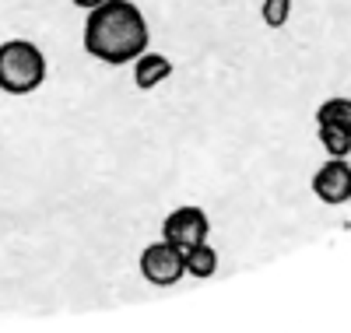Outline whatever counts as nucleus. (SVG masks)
Segmentation results:
<instances>
[{
    "mask_svg": "<svg viewBox=\"0 0 351 333\" xmlns=\"http://www.w3.org/2000/svg\"><path fill=\"white\" fill-rule=\"evenodd\" d=\"M148 21L130 0H106L84 18V53L102 60V64H134L148 49Z\"/></svg>",
    "mask_w": 351,
    "mask_h": 333,
    "instance_id": "nucleus-1",
    "label": "nucleus"
},
{
    "mask_svg": "<svg viewBox=\"0 0 351 333\" xmlns=\"http://www.w3.org/2000/svg\"><path fill=\"white\" fill-rule=\"evenodd\" d=\"M46 81V56L28 39L0 42V92L8 95H32Z\"/></svg>",
    "mask_w": 351,
    "mask_h": 333,
    "instance_id": "nucleus-2",
    "label": "nucleus"
},
{
    "mask_svg": "<svg viewBox=\"0 0 351 333\" xmlns=\"http://www.w3.org/2000/svg\"><path fill=\"white\" fill-rule=\"evenodd\" d=\"M186 274V260L183 249H176L172 242H152L144 246L141 253V278L155 284V288H169V284H180V278Z\"/></svg>",
    "mask_w": 351,
    "mask_h": 333,
    "instance_id": "nucleus-3",
    "label": "nucleus"
},
{
    "mask_svg": "<svg viewBox=\"0 0 351 333\" xmlns=\"http://www.w3.org/2000/svg\"><path fill=\"white\" fill-rule=\"evenodd\" d=\"M211 235V218L200 207H176L172 214L162 221V238L172 242L176 249H193L200 242H208Z\"/></svg>",
    "mask_w": 351,
    "mask_h": 333,
    "instance_id": "nucleus-4",
    "label": "nucleus"
},
{
    "mask_svg": "<svg viewBox=\"0 0 351 333\" xmlns=\"http://www.w3.org/2000/svg\"><path fill=\"white\" fill-rule=\"evenodd\" d=\"M313 193L324 204H344L351 197V165L348 158H327L313 175Z\"/></svg>",
    "mask_w": 351,
    "mask_h": 333,
    "instance_id": "nucleus-5",
    "label": "nucleus"
},
{
    "mask_svg": "<svg viewBox=\"0 0 351 333\" xmlns=\"http://www.w3.org/2000/svg\"><path fill=\"white\" fill-rule=\"evenodd\" d=\"M169 74H172V64H169L162 53H148V49H144V53L134 60V84L141 88V92H152V88H158Z\"/></svg>",
    "mask_w": 351,
    "mask_h": 333,
    "instance_id": "nucleus-6",
    "label": "nucleus"
},
{
    "mask_svg": "<svg viewBox=\"0 0 351 333\" xmlns=\"http://www.w3.org/2000/svg\"><path fill=\"white\" fill-rule=\"evenodd\" d=\"M316 127H337L351 134V99H327L316 109Z\"/></svg>",
    "mask_w": 351,
    "mask_h": 333,
    "instance_id": "nucleus-7",
    "label": "nucleus"
},
{
    "mask_svg": "<svg viewBox=\"0 0 351 333\" xmlns=\"http://www.w3.org/2000/svg\"><path fill=\"white\" fill-rule=\"evenodd\" d=\"M183 260H186V274L190 278H215V270H218V253L208 246V242H200V246H193V249H186L183 253Z\"/></svg>",
    "mask_w": 351,
    "mask_h": 333,
    "instance_id": "nucleus-8",
    "label": "nucleus"
},
{
    "mask_svg": "<svg viewBox=\"0 0 351 333\" xmlns=\"http://www.w3.org/2000/svg\"><path fill=\"white\" fill-rule=\"evenodd\" d=\"M319 134V144H324V151L330 158H348L351 155V134L337 130V127H316Z\"/></svg>",
    "mask_w": 351,
    "mask_h": 333,
    "instance_id": "nucleus-9",
    "label": "nucleus"
},
{
    "mask_svg": "<svg viewBox=\"0 0 351 333\" xmlns=\"http://www.w3.org/2000/svg\"><path fill=\"white\" fill-rule=\"evenodd\" d=\"M291 18V0H263V25L281 28Z\"/></svg>",
    "mask_w": 351,
    "mask_h": 333,
    "instance_id": "nucleus-10",
    "label": "nucleus"
},
{
    "mask_svg": "<svg viewBox=\"0 0 351 333\" xmlns=\"http://www.w3.org/2000/svg\"><path fill=\"white\" fill-rule=\"evenodd\" d=\"M71 4H77L81 11H92V8H99V4H106V0H71Z\"/></svg>",
    "mask_w": 351,
    "mask_h": 333,
    "instance_id": "nucleus-11",
    "label": "nucleus"
},
{
    "mask_svg": "<svg viewBox=\"0 0 351 333\" xmlns=\"http://www.w3.org/2000/svg\"><path fill=\"white\" fill-rule=\"evenodd\" d=\"M348 200H351V197H348Z\"/></svg>",
    "mask_w": 351,
    "mask_h": 333,
    "instance_id": "nucleus-12",
    "label": "nucleus"
}]
</instances>
